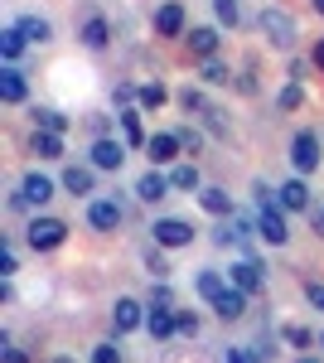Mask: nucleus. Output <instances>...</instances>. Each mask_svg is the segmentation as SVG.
<instances>
[{
  "mask_svg": "<svg viewBox=\"0 0 324 363\" xmlns=\"http://www.w3.org/2000/svg\"><path fill=\"white\" fill-rule=\"evenodd\" d=\"M174 102H179V107H184V112L189 116H203L208 112V107H213V102H208V92H203V87H179V92H174Z\"/></svg>",
  "mask_w": 324,
  "mask_h": 363,
  "instance_id": "obj_30",
  "label": "nucleus"
},
{
  "mask_svg": "<svg viewBox=\"0 0 324 363\" xmlns=\"http://www.w3.org/2000/svg\"><path fill=\"white\" fill-rule=\"evenodd\" d=\"M252 199H257V203H276V189H271L267 179H257V184H252Z\"/></svg>",
  "mask_w": 324,
  "mask_h": 363,
  "instance_id": "obj_50",
  "label": "nucleus"
},
{
  "mask_svg": "<svg viewBox=\"0 0 324 363\" xmlns=\"http://www.w3.org/2000/svg\"><path fill=\"white\" fill-rule=\"evenodd\" d=\"M320 150H324V140L315 136L310 126H300L296 136H291V169H296V174H315L320 160H324Z\"/></svg>",
  "mask_w": 324,
  "mask_h": 363,
  "instance_id": "obj_3",
  "label": "nucleus"
},
{
  "mask_svg": "<svg viewBox=\"0 0 324 363\" xmlns=\"http://www.w3.org/2000/svg\"><path fill=\"white\" fill-rule=\"evenodd\" d=\"M296 363H324V359H315V354H300V359Z\"/></svg>",
  "mask_w": 324,
  "mask_h": 363,
  "instance_id": "obj_53",
  "label": "nucleus"
},
{
  "mask_svg": "<svg viewBox=\"0 0 324 363\" xmlns=\"http://www.w3.org/2000/svg\"><path fill=\"white\" fill-rule=\"evenodd\" d=\"M116 126H121V140H126V145H131V150H140V145H145V126H140V112H135V107H121V112H116Z\"/></svg>",
  "mask_w": 324,
  "mask_h": 363,
  "instance_id": "obj_21",
  "label": "nucleus"
},
{
  "mask_svg": "<svg viewBox=\"0 0 324 363\" xmlns=\"http://www.w3.org/2000/svg\"><path fill=\"white\" fill-rule=\"evenodd\" d=\"M0 363H29L25 349H10V339H0Z\"/></svg>",
  "mask_w": 324,
  "mask_h": 363,
  "instance_id": "obj_45",
  "label": "nucleus"
},
{
  "mask_svg": "<svg viewBox=\"0 0 324 363\" xmlns=\"http://www.w3.org/2000/svg\"><path fill=\"white\" fill-rule=\"evenodd\" d=\"M257 238H262L267 247H286V242H291V223H286V208H281V203H262V213H257Z\"/></svg>",
  "mask_w": 324,
  "mask_h": 363,
  "instance_id": "obj_4",
  "label": "nucleus"
},
{
  "mask_svg": "<svg viewBox=\"0 0 324 363\" xmlns=\"http://www.w3.org/2000/svg\"><path fill=\"white\" fill-rule=\"evenodd\" d=\"M228 363H252V354H242V349H228Z\"/></svg>",
  "mask_w": 324,
  "mask_h": 363,
  "instance_id": "obj_52",
  "label": "nucleus"
},
{
  "mask_svg": "<svg viewBox=\"0 0 324 363\" xmlns=\"http://www.w3.org/2000/svg\"><path fill=\"white\" fill-rule=\"evenodd\" d=\"M310 10H315V15H324V0H310Z\"/></svg>",
  "mask_w": 324,
  "mask_h": 363,
  "instance_id": "obj_54",
  "label": "nucleus"
},
{
  "mask_svg": "<svg viewBox=\"0 0 324 363\" xmlns=\"http://www.w3.org/2000/svg\"><path fill=\"white\" fill-rule=\"evenodd\" d=\"M281 339H286L291 349H300V354H310V349L320 344V335H315L310 325H286V330H281Z\"/></svg>",
  "mask_w": 324,
  "mask_h": 363,
  "instance_id": "obj_32",
  "label": "nucleus"
},
{
  "mask_svg": "<svg viewBox=\"0 0 324 363\" xmlns=\"http://www.w3.org/2000/svg\"><path fill=\"white\" fill-rule=\"evenodd\" d=\"M199 83L203 87H233L238 78H233V68H228L223 58H203V63H199Z\"/></svg>",
  "mask_w": 324,
  "mask_h": 363,
  "instance_id": "obj_24",
  "label": "nucleus"
},
{
  "mask_svg": "<svg viewBox=\"0 0 324 363\" xmlns=\"http://www.w3.org/2000/svg\"><path fill=\"white\" fill-rule=\"evenodd\" d=\"M34 126H39V131H58V136H63V131H68V116L63 112H54V107H34Z\"/></svg>",
  "mask_w": 324,
  "mask_h": 363,
  "instance_id": "obj_33",
  "label": "nucleus"
},
{
  "mask_svg": "<svg viewBox=\"0 0 324 363\" xmlns=\"http://www.w3.org/2000/svg\"><path fill=\"white\" fill-rule=\"evenodd\" d=\"M135 97H140V87H135V83H116V87H111V102H116V107H131Z\"/></svg>",
  "mask_w": 324,
  "mask_h": 363,
  "instance_id": "obj_38",
  "label": "nucleus"
},
{
  "mask_svg": "<svg viewBox=\"0 0 324 363\" xmlns=\"http://www.w3.org/2000/svg\"><path fill=\"white\" fill-rule=\"evenodd\" d=\"M87 131H92V140L111 136V116H87Z\"/></svg>",
  "mask_w": 324,
  "mask_h": 363,
  "instance_id": "obj_47",
  "label": "nucleus"
},
{
  "mask_svg": "<svg viewBox=\"0 0 324 363\" xmlns=\"http://www.w3.org/2000/svg\"><path fill=\"white\" fill-rule=\"evenodd\" d=\"M145 272H150L155 281L169 277V262H164V247H160V242H155V247H145Z\"/></svg>",
  "mask_w": 324,
  "mask_h": 363,
  "instance_id": "obj_37",
  "label": "nucleus"
},
{
  "mask_svg": "<svg viewBox=\"0 0 324 363\" xmlns=\"http://www.w3.org/2000/svg\"><path fill=\"white\" fill-rule=\"evenodd\" d=\"M169 184L179 189V194H199L203 184H199V160H184V165L169 169Z\"/></svg>",
  "mask_w": 324,
  "mask_h": 363,
  "instance_id": "obj_27",
  "label": "nucleus"
},
{
  "mask_svg": "<svg viewBox=\"0 0 324 363\" xmlns=\"http://www.w3.org/2000/svg\"><path fill=\"white\" fill-rule=\"evenodd\" d=\"M25 49H29V39H25V34H20V25L0 29V58H5V63H15V58L25 54Z\"/></svg>",
  "mask_w": 324,
  "mask_h": 363,
  "instance_id": "obj_31",
  "label": "nucleus"
},
{
  "mask_svg": "<svg viewBox=\"0 0 324 363\" xmlns=\"http://www.w3.org/2000/svg\"><path fill=\"white\" fill-rule=\"evenodd\" d=\"M310 58H315V73H324V39H315V49H310Z\"/></svg>",
  "mask_w": 324,
  "mask_h": 363,
  "instance_id": "obj_51",
  "label": "nucleus"
},
{
  "mask_svg": "<svg viewBox=\"0 0 324 363\" xmlns=\"http://www.w3.org/2000/svg\"><path fill=\"white\" fill-rule=\"evenodd\" d=\"M276 107H281V112H300V107H305V83H286L281 97H276Z\"/></svg>",
  "mask_w": 324,
  "mask_h": 363,
  "instance_id": "obj_35",
  "label": "nucleus"
},
{
  "mask_svg": "<svg viewBox=\"0 0 324 363\" xmlns=\"http://www.w3.org/2000/svg\"><path fill=\"white\" fill-rule=\"evenodd\" d=\"M5 203H10V213H29V208H34V203H29V194H25V189H15V194L5 199Z\"/></svg>",
  "mask_w": 324,
  "mask_h": 363,
  "instance_id": "obj_49",
  "label": "nucleus"
},
{
  "mask_svg": "<svg viewBox=\"0 0 324 363\" xmlns=\"http://www.w3.org/2000/svg\"><path fill=\"white\" fill-rule=\"evenodd\" d=\"M15 25H20V34H25L29 44H49V39H54V25H49L44 15H20Z\"/></svg>",
  "mask_w": 324,
  "mask_h": 363,
  "instance_id": "obj_26",
  "label": "nucleus"
},
{
  "mask_svg": "<svg viewBox=\"0 0 324 363\" xmlns=\"http://www.w3.org/2000/svg\"><path fill=\"white\" fill-rule=\"evenodd\" d=\"M58 184H63V189H68L73 199H87L92 189H97V165H68Z\"/></svg>",
  "mask_w": 324,
  "mask_h": 363,
  "instance_id": "obj_13",
  "label": "nucleus"
},
{
  "mask_svg": "<svg viewBox=\"0 0 324 363\" xmlns=\"http://www.w3.org/2000/svg\"><path fill=\"white\" fill-rule=\"evenodd\" d=\"M87 223L97 228V233H116V228L126 223V213H121L116 199H92V203H87Z\"/></svg>",
  "mask_w": 324,
  "mask_h": 363,
  "instance_id": "obj_10",
  "label": "nucleus"
},
{
  "mask_svg": "<svg viewBox=\"0 0 324 363\" xmlns=\"http://www.w3.org/2000/svg\"><path fill=\"white\" fill-rule=\"evenodd\" d=\"M155 242H160L164 252H174V247H189L194 242V223H184V218H155Z\"/></svg>",
  "mask_w": 324,
  "mask_h": 363,
  "instance_id": "obj_8",
  "label": "nucleus"
},
{
  "mask_svg": "<svg viewBox=\"0 0 324 363\" xmlns=\"http://www.w3.org/2000/svg\"><path fill=\"white\" fill-rule=\"evenodd\" d=\"M20 189L29 194V203H34V208H44V203L54 199V179H49V174H39V169H29L25 179H20Z\"/></svg>",
  "mask_w": 324,
  "mask_h": 363,
  "instance_id": "obj_22",
  "label": "nucleus"
},
{
  "mask_svg": "<svg viewBox=\"0 0 324 363\" xmlns=\"http://www.w3.org/2000/svg\"><path fill=\"white\" fill-rule=\"evenodd\" d=\"M228 281H233L238 291H247V296H262V291H267V267H262V257H242V262H233Z\"/></svg>",
  "mask_w": 324,
  "mask_h": 363,
  "instance_id": "obj_6",
  "label": "nucleus"
},
{
  "mask_svg": "<svg viewBox=\"0 0 324 363\" xmlns=\"http://www.w3.org/2000/svg\"><path fill=\"white\" fill-rule=\"evenodd\" d=\"M145 330H150V339H174V335H179V325H174V306H150Z\"/></svg>",
  "mask_w": 324,
  "mask_h": 363,
  "instance_id": "obj_20",
  "label": "nucleus"
},
{
  "mask_svg": "<svg viewBox=\"0 0 324 363\" xmlns=\"http://www.w3.org/2000/svg\"><path fill=\"white\" fill-rule=\"evenodd\" d=\"M0 102H10V107L29 102V83H25V73H20L15 63H5V68H0Z\"/></svg>",
  "mask_w": 324,
  "mask_h": 363,
  "instance_id": "obj_14",
  "label": "nucleus"
},
{
  "mask_svg": "<svg viewBox=\"0 0 324 363\" xmlns=\"http://www.w3.org/2000/svg\"><path fill=\"white\" fill-rule=\"evenodd\" d=\"M78 39L92 49V54H102V49L111 44V20H107V15H87L82 29H78Z\"/></svg>",
  "mask_w": 324,
  "mask_h": 363,
  "instance_id": "obj_16",
  "label": "nucleus"
},
{
  "mask_svg": "<svg viewBox=\"0 0 324 363\" xmlns=\"http://www.w3.org/2000/svg\"><path fill=\"white\" fill-rule=\"evenodd\" d=\"M276 203H281L286 213H310V203H315V199H310V184H305V174H291V179L276 189Z\"/></svg>",
  "mask_w": 324,
  "mask_h": 363,
  "instance_id": "obj_9",
  "label": "nucleus"
},
{
  "mask_svg": "<svg viewBox=\"0 0 324 363\" xmlns=\"http://www.w3.org/2000/svg\"><path fill=\"white\" fill-rule=\"evenodd\" d=\"M199 208H203V213H213V218H233V213H238L233 194H228V189H218V184H203V189H199Z\"/></svg>",
  "mask_w": 324,
  "mask_h": 363,
  "instance_id": "obj_18",
  "label": "nucleus"
},
{
  "mask_svg": "<svg viewBox=\"0 0 324 363\" xmlns=\"http://www.w3.org/2000/svg\"><path fill=\"white\" fill-rule=\"evenodd\" d=\"M92 363H121V349H116V339L97 344V349H92Z\"/></svg>",
  "mask_w": 324,
  "mask_h": 363,
  "instance_id": "obj_40",
  "label": "nucleus"
},
{
  "mask_svg": "<svg viewBox=\"0 0 324 363\" xmlns=\"http://www.w3.org/2000/svg\"><path fill=\"white\" fill-rule=\"evenodd\" d=\"M174 136H179V145H184V155H203V126H174Z\"/></svg>",
  "mask_w": 324,
  "mask_h": 363,
  "instance_id": "obj_34",
  "label": "nucleus"
},
{
  "mask_svg": "<svg viewBox=\"0 0 324 363\" xmlns=\"http://www.w3.org/2000/svg\"><path fill=\"white\" fill-rule=\"evenodd\" d=\"M257 25H262V34H267V44L271 49H281V54H291L296 49V39H300V29H296V15L286 10V5H262V15H257Z\"/></svg>",
  "mask_w": 324,
  "mask_h": 363,
  "instance_id": "obj_1",
  "label": "nucleus"
},
{
  "mask_svg": "<svg viewBox=\"0 0 324 363\" xmlns=\"http://www.w3.org/2000/svg\"><path fill=\"white\" fill-rule=\"evenodd\" d=\"M126 150H131L126 140L97 136V140H92V165H97V169H121V165H126Z\"/></svg>",
  "mask_w": 324,
  "mask_h": 363,
  "instance_id": "obj_11",
  "label": "nucleus"
},
{
  "mask_svg": "<svg viewBox=\"0 0 324 363\" xmlns=\"http://www.w3.org/2000/svg\"><path fill=\"white\" fill-rule=\"evenodd\" d=\"M54 363H78V359H68V354H58V359Z\"/></svg>",
  "mask_w": 324,
  "mask_h": 363,
  "instance_id": "obj_55",
  "label": "nucleus"
},
{
  "mask_svg": "<svg viewBox=\"0 0 324 363\" xmlns=\"http://www.w3.org/2000/svg\"><path fill=\"white\" fill-rule=\"evenodd\" d=\"M155 34H160V39H184V34H189V15H184L179 0L155 5Z\"/></svg>",
  "mask_w": 324,
  "mask_h": 363,
  "instance_id": "obj_7",
  "label": "nucleus"
},
{
  "mask_svg": "<svg viewBox=\"0 0 324 363\" xmlns=\"http://www.w3.org/2000/svg\"><path fill=\"white\" fill-rule=\"evenodd\" d=\"M164 102H169V87H164L160 78H155V83H140V97H135L140 112H160Z\"/></svg>",
  "mask_w": 324,
  "mask_h": 363,
  "instance_id": "obj_29",
  "label": "nucleus"
},
{
  "mask_svg": "<svg viewBox=\"0 0 324 363\" xmlns=\"http://www.w3.org/2000/svg\"><path fill=\"white\" fill-rule=\"evenodd\" d=\"M199 126H203L213 140H233V116H228V107H218V102L199 116Z\"/></svg>",
  "mask_w": 324,
  "mask_h": 363,
  "instance_id": "obj_23",
  "label": "nucleus"
},
{
  "mask_svg": "<svg viewBox=\"0 0 324 363\" xmlns=\"http://www.w3.org/2000/svg\"><path fill=\"white\" fill-rule=\"evenodd\" d=\"M174 325H179V335H184V339L199 335V315H194V310H174Z\"/></svg>",
  "mask_w": 324,
  "mask_h": 363,
  "instance_id": "obj_39",
  "label": "nucleus"
},
{
  "mask_svg": "<svg viewBox=\"0 0 324 363\" xmlns=\"http://www.w3.org/2000/svg\"><path fill=\"white\" fill-rule=\"evenodd\" d=\"M145 155H150V165H174L184 155V145H179L174 131H155V136L145 140Z\"/></svg>",
  "mask_w": 324,
  "mask_h": 363,
  "instance_id": "obj_12",
  "label": "nucleus"
},
{
  "mask_svg": "<svg viewBox=\"0 0 324 363\" xmlns=\"http://www.w3.org/2000/svg\"><path fill=\"white\" fill-rule=\"evenodd\" d=\"M169 189H174V184H169V174H160L155 165H150L145 174H140V179H135V199H140V203H160Z\"/></svg>",
  "mask_w": 324,
  "mask_h": 363,
  "instance_id": "obj_15",
  "label": "nucleus"
},
{
  "mask_svg": "<svg viewBox=\"0 0 324 363\" xmlns=\"http://www.w3.org/2000/svg\"><path fill=\"white\" fill-rule=\"evenodd\" d=\"M29 150H34L39 160H63V136H58V131H39V126H34Z\"/></svg>",
  "mask_w": 324,
  "mask_h": 363,
  "instance_id": "obj_25",
  "label": "nucleus"
},
{
  "mask_svg": "<svg viewBox=\"0 0 324 363\" xmlns=\"http://www.w3.org/2000/svg\"><path fill=\"white\" fill-rule=\"evenodd\" d=\"M310 68H315V58H291V83H305V73H310Z\"/></svg>",
  "mask_w": 324,
  "mask_h": 363,
  "instance_id": "obj_44",
  "label": "nucleus"
},
{
  "mask_svg": "<svg viewBox=\"0 0 324 363\" xmlns=\"http://www.w3.org/2000/svg\"><path fill=\"white\" fill-rule=\"evenodd\" d=\"M238 92H242V97H257V68H252V63L238 73Z\"/></svg>",
  "mask_w": 324,
  "mask_h": 363,
  "instance_id": "obj_41",
  "label": "nucleus"
},
{
  "mask_svg": "<svg viewBox=\"0 0 324 363\" xmlns=\"http://www.w3.org/2000/svg\"><path fill=\"white\" fill-rule=\"evenodd\" d=\"M213 15H218V25H228V29L242 25V5L238 0H213Z\"/></svg>",
  "mask_w": 324,
  "mask_h": 363,
  "instance_id": "obj_36",
  "label": "nucleus"
},
{
  "mask_svg": "<svg viewBox=\"0 0 324 363\" xmlns=\"http://www.w3.org/2000/svg\"><path fill=\"white\" fill-rule=\"evenodd\" d=\"M208 306H213V315H218V320H228V325H233V320H242V315H247V291L228 286V291H223V296H213Z\"/></svg>",
  "mask_w": 324,
  "mask_h": 363,
  "instance_id": "obj_19",
  "label": "nucleus"
},
{
  "mask_svg": "<svg viewBox=\"0 0 324 363\" xmlns=\"http://www.w3.org/2000/svg\"><path fill=\"white\" fill-rule=\"evenodd\" d=\"M184 49H189L199 63H203V58H218V29L213 25H194L189 34H184Z\"/></svg>",
  "mask_w": 324,
  "mask_h": 363,
  "instance_id": "obj_17",
  "label": "nucleus"
},
{
  "mask_svg": "<svg viewBox=\"0 0 324 363\" xmlns=\"http://www.w3.org/2000/svg\"><path fill=\"white\" fill-rule=\"evenodd\" d=\"M213 242H218V247H233V242H238V233H233V218H228L223 228H213Z\"/></svg>",
  "mask_w": 324,
  "mask_h": 363,
  "instance_id": "obj_48",
  "label": "nucleus"
},
{
  "mask_svg": "<svg viewBox=\"0 0 324 363\" xmlns=\"http://www.w3.org/2000/svg\"><path fill=\"white\" fill-rule=\"evenodd\" d=\"M305 218H310V233L324 238V203H310V213H305Z\"/></svg>",
  "mask_w": 324,
  "mask_h": 363,
  "instance_id": "obj_46",
  "label": "nucleus"
},
{
  "mask_svg": "<svg viewBox=\"0 0 324 363\" xmlns=\"http://www.w3.org/2000/svg\"><path fill=\"white\" fill-rule=\"evenodd\" d=\"M145 306H174V296H169V286H164V281L150 286V301H145Z\"/></svg>",
  "mask_w": 324,
  "mask_h": 363,
  "instance_id": "obj_43",
  "label": "nucleus"
},
{
  "mask_svg": "<svg viewBox=\"0 0 324 363\" xmlns=\"http://www.w3.org/2000/svg\"><path fill=\"white\" fill-rule=\"evenodd\" d=\"M25 242L34 252H54V247H63V242H68V223H63V218H54V213H34V218H29V228H25Z\"/></svg>",
  "mask_w": 324,
  "mask_h": 363,
  "instance_id": "obj_2",
  "label": "nucleus"
},
{
  "mask_svg": "<svg viewBox=\"0 0 324 363\" xmlns=\"http://www.w3.org/2000/svg\"><path fill=\"white\" fill-rule=\"evenodd\" d=\"M320 349H324V335H320Z\"/></svg>",
  "mask_w": 324,
  "mask_h": 363,
  "instance_id": "obj_56",
  "label": "nucleus"
},
{
  "mask_svg": "<svg viewBox=\"0 0 324 363\" xmlns=\"http://www.w3.org/2000/svg\"><path fill=\"white\" fill-rule=\"evenodd\" d=\"M305 301L324 315V281H305Z\"/></svg>",
  "mask_w": 324,
  "mask_h": 363,
  "instance_id": "obj_42",
  "label": "nucleus"
},
{
  "mask_svg": "<svg viewBox=\"0 0 324 363\" xmlns=\"http://www.w3.org/2000/svg\"><path fill=\"white\" fill-rule=\"evenodd\" d=\"M145 315H150V306H140L135 296H116V306H111V335H131V330H140L145 325Z\"/></svg>",
  "mask_w": 324,
  "mask_h": 363,
  "instance_id": "obj_5",
  "label": "nucleus"
},
{
  "mask_svg": "<svg viewBox=\"0 0 324 363\" xmlns=\"http://www.w3.org/2000/svg\"><path fill=\"white\" fill-rule=\"evenodd\" d=\"M228 286H233V281L223 277V272H213V267H203V272H199V277H194V291H199V296H203V301H213V296H223V291H228Z\"/></svg>",
  "mask_w": 324,
  "mask_h": 363,
  "instance_id": "obj_28",
  "label": "nucleus"
}]
</instances>
